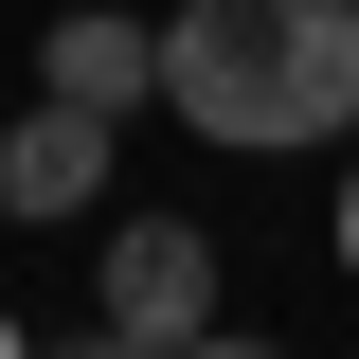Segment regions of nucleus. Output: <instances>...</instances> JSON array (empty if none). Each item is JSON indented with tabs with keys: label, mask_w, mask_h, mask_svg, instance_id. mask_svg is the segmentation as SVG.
I'll list each match as a JSON object with an SVG mask.
<instances>
[{
	"label": "nucleus",
	"mask_w": 359,
	"mask_h": 359,
	"mask_svg": "<svg viewBox=\"0 0 359 359\" xmlns=\"http://www.w3.org/2000/svg\"><path fill=\"white\" fill-rule=\"evenodd\" d=\"M162 108L198 144H269V0H180L162 18Z\"/></svg>",
	"instance_id": "nucleus-1"
},
{
	"label": "nucleus",
	"mask_w": 359,
	"mask_h": 359,
	"mask_svg": "<svg viewBox=\"0 0 359 359\" xmlns=\"http://www.w3.org/2000/svg\"><path fill=\"white\" fill-rule=\"evenodd\" d=\"M108 323H126L144 359H180L198 323H216V233L198 216H126L108 233Z\"/></svg>",
	"instance_id": "nucleus-2"
},
{
	"label": "nucleus",
	"mask_w": 359,
	"mask_h": 359,
	"mask_svg": "<svg viewBox=\"0 0 359 359\" xmlns=\"http://www.w3.org/2000/svg\"><path fill=\"white\" fill-rule=\"evenodd\" d=\"M359 126V0H269V144Z\"/></svg>",
	"instance_id": "nucleus-3"
},
{
	"label": "nucleus",
	"mask_w": 359,
	"mask_h": 359,
	"mask_svg": "<svg viewBox=\"0 0 359 359\" xmlns=\"http://www.w3.org/2000/svg\"><path fill=\"white\" fill-rule=\"evenodd\" d=\"M0 216H108V108H18L0 126Z\"/></svg>",
	"instance_id": "nucleus-4"
},
{
	"label": "nucleus",
	"mask_w": 359,
	"mask_h": 359,
	"mask_svg": "<svg viewBox=\"0 0 359 359\" xmlns=\"http://www.w3.org/2000/svg\"><path fill=\"white\" fill-rule=\"evenodd\" d=\"M36 90H54V108H108V126H126L144 90H162V36H144V18H54V36H36Z\"/></svg>",
	"instance_id": "nucleus-5"
},
{
	"label": "nucleus",
	"mask_w": 359,
	"mask_h": 359,
	"mask_svg": "<svg viewBox=\"0 0 359 359\" xmlns=\"http://www.w3.org/2000/svg\"><path fill=\"white\" fill-rule=\"evenodd\" d=\"M36 359H144V341H126V323H90V341H36Z\"/></svg>",
	"instance_id": "nucleus-6"
},
{
	"label": "nucleus",
	"mask_w": 359,
	"mask_h": 359,
	"mask_svg": "<svg viewBox=\"0 0 359 359\" xmlns=\"http://www.w3.org/2000/svg\"><path fill=\"white\" fill-rule=\"evenodd\" d=\"M180 359H287V341H233V323H198V341H180Z\"/></svg>",
	"instance_id": "nucleus-7"
},
{
	"label": "nucleus",
	"mask_w": 359,
	"mask_h": 359,
	"mask_svg": "<svg viewBox=\"0 0 359 359\" xmlns=\"http://www.w3.org/2000/svg\"><path fill=\"white\" fill-rule=\"evenodd\" d=\"M341 269H359V180H341Z\"/></svg>",
	"instance_id": "nucleus-8"
},
{
	"label": "nucleus",
	"mask_w": 359,
	"mask_h": 359,
	"mask_svg": "<svg viewBox=\"0 0 359 359\" xmlns=\"http://www.w3.org/2000/svg\"><path fill=\"white\" fill-rule=\"evenodd\" d=\"M0 359H36V341H18V323H0Z\"/></svg>",
	"instance_id": "nucleus-9"
}]
</instances>
